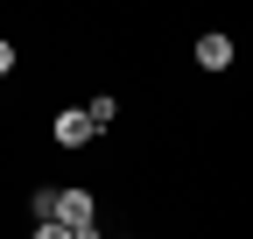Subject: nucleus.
I'll return each instance as SVG.
<instances>
[{
    "mask_svg": "<svg viewBox=\"0 0 253 239\" xmlns=\"http://www.w3.org/2000/svg\"><path fill=\"white\" fill-rule=\"evenodd\" d=\"M49 225H63V232L99 225V218H91V190H56V211H49Z\"/></svg>",
    "mask_w": 253,
    "mask_h": 239,
    "instance_id": "f257e3e1",
    "label": "nucleus"
},
{
    "mask_svg": "<svg viewBox=\"0 0 253 239\" xmlns=\"http://www.w3.org/2000/svg\"><path fill=\"white\" fill-rule=\"evenodd\" d=\"M49 134H56L63 148H84L91 134H99V127H91V120H84V106H78V113H71V106H63V113H56V127H49Z\"/></svg>",
    "mask_w": 253,
    "mask_h": 239,
    "instance_id": "f03ea898",
    "label": "nucleus"
},
{
    "mask_svg": "<svg viewBox=\"0 0 253 239\" xmlns=\"http://www.w3.org/2000/svg\"><path fill=\"white\" fill-rule=\"evenodd\" d=\"M197 64H204V71H225V64H232V42H225V36H197Z\"/></svg>",
    "mask_w": 253,
    "mask_h": 239,
    "instance_id": "7ed1b4c3",
    "label": "nucleus"
},
{
    "mask_svg": "<svg viewBox=\"0 0 253 239\" xmlns=\"http://www.w3.org/2000/svg\"><path fill=\"white\" fill-rule=\"evenodd\" d=\"M14 71V42H0V78H7Z\"/></svg>",
    "mask_w": 253,
    "mask_h": 239,
    "instance_id": "20e7f679",
    "label": "nucleus"
},
{
    "mask_svg": "<svg viewBox=\"0 0 253 239\" xmlns=\"http://www.w3.org/2000/svg\"><path fill=\"white\" fill-rule=\"evenodd\" d=\"M36 239H71V232H63V225H36Z\"/></svg>",
    "mask_w": 253,
    "mask_h": 239,
    "instance_id": "39448f33",
    "label": "nucleus"
},
{
    "mask_svg": "<svg viewBox=\"0 0 253 239\" xmlns=\"http://www.w3.org/2000/svg\"><path fill=\"white\" fill-rule=\"evenodd\" d=\"M71 239H99V225H78V232H71Z\"/></svg>",
    "mask_w": 253,
    "mask_h": 239,
    "instance_id": "423d86ee",
    "label": "nucleus"
},
{
    "mask_svg": "<svg viewBox=\"0 0 253 239\" xmlns=\"http://www.w3.org/2000/svg\"><path fill=\"white\" fill-rule=\"evenodd\" d=\"M120 239H126V232H120Z\"/></svg>",
    "mask_w": 253,
    "mask_h": 239,
    "instance_id": "0eeeda50",
    "label": "nucleus"
}]
</instances>
